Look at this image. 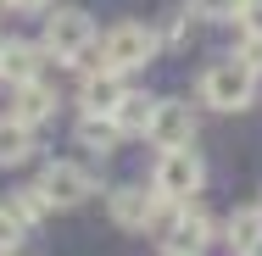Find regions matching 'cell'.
Masks as SVG:
<instances>
[{"label":"cell","mask_w":262,"mask_h":256,"mask_svg":"<svg viewBox=\"0 0 262 256\" xmlns=\"http://www.w3.org/2000/svg\"><path fill=\"white\" fill-rule=\"evenodd\" d=\"M95 22H90V11H78V6H56L51 17H45V56L56 61H67V67H95Z\"/></svg>","instance_id":"6da1fadb"},{"label":"cell","mask_w":262,"mask_h":256,"mask_svg":"<svg viewBox=\"0 0 262 256\" xmlns=\"http://www.w3.org/2000/svg\"><path fill=\"white\" fill-rule=\"evenodd\" d=\"M162 51L157 28L151 22H117V28H106L101 39H95V67H112V73H140V67H151Z\"/></svg>","instance_id":"7a4b0ae2"},{"label":"cell","mask_w":262,"mask_h":256,"mask_svg":"<svg viewBox=\"0 0 262 256\" xmlns=\"http://www.w3.org/2000/svg\"><path fill=\"white\" fill-rule=\"evenodd\" d=\"M195 89H201V106H212V111H246L257 101V73L240 67L234 56H223V61L201 67V84Z\"/></svg>","instance_id":"3957f363"},{"label":"cell","mask_w":262,"mask_h":256,"mask_svg":"<svg viewBox=\"0 0 262 256\" xmlns=\"http://www.w3.org/2000/svg\"><path fill=\"white\" fill-rule=\"evenodd\" d=\"M162 228V256H207L212 245V212L201 201H179V206H167V217L157 223Z\"/></svg>","instance_id":"277c9868"},{"label":"cell","mask_w":262,"mask_h":256,"mask_svg":"<svg viewBox=\"0 0 262 256\" xmlns=\"http://www.w3.org/2000/svg\"><path fill=\"white\" fill-rule=\"evenodd\" d=\"M201 184H207V161L190 151V145H179V151H162L157 167H151V190H157L162 201H195L201 195Z\"/></svg>","instance_id":"5b68a950"},{"label":"cell","mask_w":262,"mask_h":256,"mask_svg":"<svg viewBox=\"0 0 262 256\" xmlns=\"http://www.w3.org/2000/svg\"><path fill=\"white\" fill-rule=\"evenodd\" d=\"M167 206L157 190H145V184H117L112 195H106V212H112V223L117 228H128V234H145V228H157L162 217H167Z\"/></svg>","instance_id":"8992f818"},{"label":"cell","mask_w":262,"mask_h":256,"mask_svg":"<svg viewBox=\"0 0 262 256\" xmlns=\"http://www.w3.org/2000/svg\"><path fill=\"white\" fill-rule=\"evenodd\" d=\"M39 190H45V201L56 212H67V206H84L90 195H101V178L90 167H78V161H51L39 173Z\"/></svg>","instance_id":"52a82bcc"},{"label":"cell","mask_w":262,"mask_h":256,"mask_svg":"<svg viewBox=\"0 0 262 256\" xmlns=\"http://www.w3.org/2000/svg\"><path fill=\"white\" fill-rule=\"evenodd\" d=\"M195 106L190 101H157L151 106V128H145V139L157 145V151H179V145H195Z\"/></svg>","instance_id":"ba28073f"},{"label":"cell","mask_w":262,"mask_h":256,"mask_svg":"<svg viewBox=\"0 0 262 256\" xmlns=\"http://www.w3.org/2000/svg\"><path fill=\"white\" fill-rule=\"evenodd\" d=\"M11 123H23V128H39V123H51L56 117V89L45 78H28V84H11V111H6Z\"/></svg>","instance_id":"9c48e42d"},{"label":"cell","mask_w":262,"mask_h":256,"mask_svg":"<svg viewBox=\"0 0 262 256\" xmlns=\"http://www.w3.org/2000/svg\"><path fill=\"white\" fill-rule=\"evenodd\" d=\"M123 73H112V67H84V78H78V106L90 111V117H106L112 106L123 101Z\"/></svg>","instance_id":"30bf717a"},{"label":"cell","mask_w":262,"mask_h":256,"mask_svg":"<svg viewBox=\"0 0 262 256\" xmlns=\"http://www.w3.org/2000/svg\"><path fill=\"white\" fill-rule=\"evenodd\" d=\"M0 78L6 84L45 78V45H34V39H0Z\"/></svg>","instance_id":"8fae6325"},{"label":"cell","mask_w":262,"mask_h":256,"mask_svg":"<svg viewBox=\"0 0 262 256\" xmlns=\"http://www.w3.org/2000/svg\"><path fill=\"white\" fill-rule=\"evenodd\" d=\"M151 95H145V89H123V101L112 106V111H106V117H112V123H117V134H123V139H134V134H145V128H151Z\"/></svg>","instance_id":"7c38bea8"},{"label":"cell","mask_w":262,"mask_h":256,"mask_svg":"<svg viewBox=\"0 0 262 256\" xmlns=\"http://www.w3.org/2000/svg\"><path fill=\"white\" fill-rule=\"evenodd\" d=\"M78 145L106 161V156H117L123 134H117V123H112V117H90V111H84V117H78Z\"/></svg>","instance_id":"4fadbf2b"},{"label":"cell","mask_w":262,"mask_h":256,"mask_svg":"<svg viewBox=\"0 0 262 256\" xmlns=\"http://www.w3.org/2000/svg\"><path fill=\"white\" fill-rule=\"evenodd\" d=\"M223 234H229V245L246 256L251 245L262 240V206H234L229 212V223H223Z\"/></svg>","instance_id":"5bb4252c"},{"label":"cell","mask_w":262,"mask_h":256,"mask_svg":"<svg viewBox=\"0 0 262 256\" xmlns=\"http://www.w3.org/2000/svg\"><path fill=\"white\" fill-rule=\"evenodd\" d=\"M28 156H34V128L0 117V167H23Z\"/></svg>","instance_id":"9a60e30c"},{"label":"cell","mask_w":262,"mask_h":256,"mask_svg":"<svg viewBox=\"0 0 262 256\" xmlns=\"http://www.w3.org/2000/svg\"><path fill=\"white\" fill-rule=\"evenodd\" d=\"M11 212H17V217H23V228H34V223H45V217H51L56 206L45 201V190H39V184H23V190H11Z\"/></svg>","instance_id":"2e32d148"},{"label":"cell","mask_w":262,"mask_h":256,"mask_svg":"<svg viewBox=\"0 0 262 256\" xmlns=\"http://www.w3.org/2000/svg\"><path fill=\"white\" fill-rule=\"evenodd\" d=\"M184 6L201 22H234V11H240V0H184Z\"/></svg>","instance_id":"e0dca14e"},{"label":"cell","mask_w":262,"mask_h":256,"mask_svg":"<svg viewBox=\"0 0 262 256\" xmlns=\"http://www.w3.org/2000/svg\"><path fill=\"white\" fill-rule=\"evenodd\" d=\"M23 234H28V228H23V217H17L11 206H0V256L17 251V245H23Z\"/></svg>","instance_id":"ac0fdd59"},{"label":"cell","mask_w":262,"mask_h":256,"mask_svg":"<svg viewBox=\"0 0 262 256\" xmlns=\"http://www.w3.org/2000/svg\"><path fill=\"white\" fill-rule=\"evenodd\" d=\"M234 61H240V67H251V73H262V34H240Z\"/></svg>","instance_id":"d6986e66"},{"label":"cell","mask_w":262,"mask_h":256,"mask_svg":"<svg viewBox=\"0 0 262 256\" xmlns=\"http://www.w3.org/2000/svg\"><path fill=\"white\" fill-rule=\"evenodd\" d=\"M234 28H240V34H262V0H240Z\"/></svg>","instance_id":"ffe728a7"},{"label":"cell","mask_w":262,"mask_h":256,"mask_svg":"<svg viewBox=\"0 0 262 256\" xmlns=\"http://www.w3.org/2000/svg\"><path fill=\"white\" fill-rule=\"evenodd\" d=\"M162 45H184V39H190V28H184V17H173V22H167V34H157Z\"/></svg>","instance_id":"44dd1931"},{"label":"cell","mask_w":262,"mask_h":256,"mask_svg":"<svg viewBox=\"0 0 262 256\" xmlns=\"http://www.w3.org/2000/svg\"><path fill=\"white\" fill-rule=\"evenodd\" d=\"M11 6H17V11H51L56 0H11Z\"/></svg>","instance_id":"7402d4cb"},{"label":"cell","mask_w":262,"mask_h":256,"mask_svg":"<svg viewBox=\"0 0 262 256\" xmlns=\"http://www.w3.org/2000/svg\"><path fill=\"white\" fill-rule=\"evenodd\" d=\"M11 11H17V6H11V0H0V17H11Z\"/></svg>","instance_id":"603a6c76"},{"label":"cell","mask_w":262,"mask_h":256,"mask_svg":"<svg viewBox=\"0 0 262 256\" xmlns=\"http://www.w3.org/2000/svg\"><path fill=\"white\" fill-rule=\"evenodd\" d=\"M246 256H262V240H257V245H251V251H246Z\"/></svg>","instance_id":"cb8c5ba5"}]
</instances>
